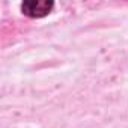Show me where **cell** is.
I'll use <instances>...</instances> for the list:
<instances>
[{"instance_id": "6da1fadb", "label": "cell", "mask_w": 128, "mask_h": 128, "mask_svg": "<svg viewBox=\"0 0 128 128\" xmlns=\"http://www.w3.org/2000/svg\"><path fill=\"white\" fill-rule=\"evenodd\" d=\"M53 3L51 2H26L21 5V11L23 14L33 17V18H39V17H45L51 12L53 9Z\"/></svg>"}]
</instances>
